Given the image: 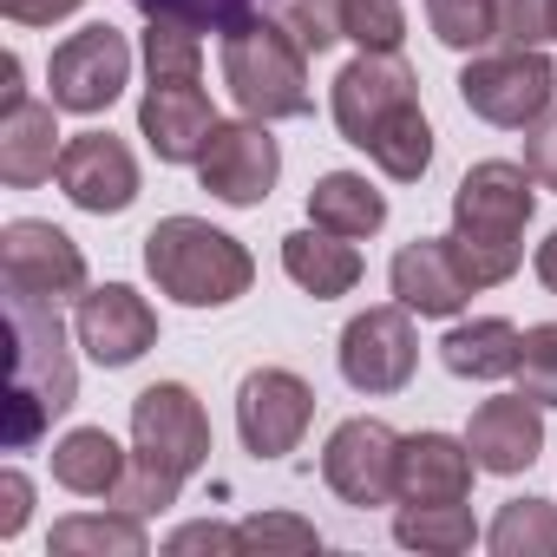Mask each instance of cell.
Returning <instances> with one entry per match:
<instances>
[{"mask_svg":"<svg viewBox=\"0 0 557 557\" xmlns=\"http://www.w3.org/2000/svg\"><path fill=\"white\" fill-rule=\"evenodd\" d=\"M132 453L106 433V426H73L60 446H53V479L79 498H112V485L125 479Z\"/></svg>","mask_w":557,"mask_h":557,"instance_id":"24","label":"cell"},{"mask_svg":"<svg viewBox=\"0 0 557 557\" xmlns=\"http://www.w3.org/2000/svg\"><path fill=\"white\" fill-rule=\"evenodd\" d=\"M145 73L151 79L203 73V27L177 21V14H151V27H145Z\"/></svg>","mask_w":557,"mask_h":557,"instance_id":"30","label":"cell"},{"mask_svg":"<svg viewBox=\"0 0 557 557\" xmlns=\"http://www.w3.org/2000/svg\"><path fill=\"white\" fill-rule=\"evenodd\" d=\"M315 420V387L289 368H256L236 387V433L256 459H289Z\"/></svg>","mask_w":557,"mask_h":557,"instance_id":"12","label":"cell"},{"mask_svg":"<svg viewBox=\"0 0 557 557\" xmlns=\"http://www.w3.org/2000/svg\"><path fill=\"white\" fill-rule=\"evenodd\" d=\"M459 99L472 119L524 132L550 112L557 99V66L544 60V47H498V53H472L459 73Z\"/></svg>","mask_w":557,"mask_h":557,"instance_id":"5","label":"cell"},{"mask_svg":"<svg viewBox=\"0 0 557 557\" xmlns=\"http://www.w3.org/2000/svg\"><path fill=\"white\" fill-rule=\"evenodd\" d=\"M537 177L511 158H485L453 190V256L472 275V289H498L524 262V223L537 210Z\"/></svg>","mask_w":557,"mask_h":557,"instance_id":"1","label":"cell"},{"mask_svg":"<svg viewBox=\"0 0 557 557\" xmlns=\"http://www.w3.org/2000/svg\"><path fill=\"white\" fill-rule=\"evenodd\" d=\"M27 505H34V485H27L21 472H8V479H0V537H21Z\"/></svg>","mask_w":557,"mask_h":557,"instance_id":"39","label":"cell"},{"mask_svg":"<svg viewBox=\"0 0 557 557\" xmlns=\"http://www.w3.org/2000/svg\"><path fill=\"white\" fill-rule=\"evenodd\" d=\"M407 106H420V79H413V66L400 53H361V60H348L335 73L329 112H335V132L355 151H368Z\"/></svg>","mask_w":557,"mask_h":557,"instance_id":"7","label":"cell"},{"mask_svg":"<svg viewBox=\"0 0 557 557\" xmlns=\"http://www.w3.org/2000/svg\"><path fill=\"white\" fill-rule=\"evenodd\" d=\"M485 544L498 557H557V505L550 498H505Z\"/></svg>","mask_w":557,"mask_h":557,"instance_id":"26","label":"cell"},{"mask_svg":"<svg viewBox=\"0 0 557 557\" xmlns=\"http://www.w3.org/2000/svg\"><path fill=\"white\" fill-rule=\"evenodd\" d=\"M524 171L544 190H557V112H544L537 125H524Z\"/></svg>","mask_w":557,"mask_h":557,"instance_id":"36","label":"cell"},{"mask_svg":"<svg viewBox=\"0 0 557 557\" xmlns=\"http://www.w3.org/2000/svg\"><path fill=\"white\" fill-rule=\"evenodd\" d=\"M53 550H60V557H145V524H138L132 511L60 518V524H53Z\"/></svg>","mask_w":557,"mask_h":557,"instance_id":"27","label":"cell"},{"mask_svg":"<svg viewBox=\"0 0 557 557\" xmlns=\"http://www.w3.org/2000/svg\"><path fill=\"white\" fill-rule=\"evenodd\" d=\"M53 99H8V112H0V177H8L14 190H34L60 171V125H53Z\"/></svg>","mask_w":557,"mask_h":557,"instance_id":"20","label":"cell"},{"mask_svg":"<svg viewBox=\"0 0 557 557\" xmlns=\"http://www.w3.org/2000/svg\"><path fill=\"white\" fill-rule=\"evenodd\" d=\"M498 40L505 47L557 40V0H498Z\"/></svg>","mask_w":557,"mask_h":557,"instance_id":"34","label":"cell"},{"mask_svg":"<svg viewBox=\"0 0 557 557\" xmlns=\"http://www.w3.org/2000/svg\"><path fill=\"white\" fill-rule=\"evenodd\" d=\"M262 14L283 27L309 60L348 40V27H342V0H262Z\"/></svg>","mask_w":557,"mask_h":557,"instance_id":"29","label":"cell"},{"mask_svg":"<svg viewBox=\"0 0 557 557\" xmlns=\"http://www.w3.org/2000/svg\"><path fill=\"white\" fill-rule=\"evenodd\" d=\"M73 335H79V348H86L99 368H132V361L158 342V309H151L132 283H106V289H86V296H79Z\"/></svg>","mask_w":557,"mask_h":557,"instance_id":"15","label":"cell"},{"mask_svg":"<svg viewBox=\"0 0 557 557\" xmlns=\"http://www.w3.org/2000/svg\"><path fill=\"white\" fill-rule=\"evenodd\" d=\"M466 446L479 459V472H531L537 453H544V407L524 400V394H498V400H479L472 426H466Z\"/></svg>","mask_w":557,"mask_h":557,"instance_id":"18","label":"cell"},{"mask_svg":"<svg viewBox=\"0 0 557 557\" xmlns=\"http://www.w3.org/2000/svg\"><path fill=\"white\" fill-rule=\"evenodd\" d=\"M0 275L8 296H34V302H66L86 296V256L66 230L40 223V216H14L0 230Z\"/></svg>","mask_w":557,"mask_h":557,"instance_id":"10","label":"cell"},{"mask_svg":"<svg viewBox=\"0 0 557 557\" xmlns=\"http://www.w3.org/2000/svg\"><path fill=\"white\" fill-rule=\"evenodd\" d=\"M518 355H524V335L505 315H472L440 342V361L459 381H505V374H518Z\"/></svg>","mask_w":557,"mask_h":557,"instance_id":"22","label":"cell"},{"mask_svg":"<svg viewBox=\"0 0 557 557\" xmlns=\"http://www.w3.org/2000/svg\"><path fill=\"white\" fill-rule=\"evenodd\" d=\"M164 550L171 557H184V550H243V531L236 524H184V531L164 537Z\"/></svg>","mask_w":557,"mask_h":557,"instance_id":"37","label":"cell"},{"mask_svg":"<svg viewBox=\"0 0 557 557\" xmlns=\"http://www.w3.org/2000/svg\"><path fill=\"white\" fill-rule=\"evenodd\" d=\"M275 177H283V151H275L269 125L262 119H216V132L197 158V184L230 210H256L275 190Z\"/></svg>","mask_w":557,"mask_h":557,"instance_id":"9","label":"cell"},{"mask_svg":"<svg viewBox=\"0 0 557 557\" xmlns=\"http://www.w3.org/2000/svg\"><path fill=\"white\" fill-rule=\"evenodd\" d=\"M132 446L158 472L190 479L197 466H210V413H203V400L184 381H151L132 400Z\"/></svg>","mask_w":557,"mask_h":557,"instance_id":"6","label":"cell"},{"mask_svg":"<svg viewBox=\"0 0 557 557\" xmlns=\"http://www.w3.org/2000/svg\"><path fill=\"white\" fill-rule=\"evenodd\" d=\"M394 466H400V433L387 420H342L322 446V479L342 505H387L394 498Z\"/></svg>","mask_w":557,"mask_h":557,"instance_id":"13","label":"cell"},{"mask_svg":"<svg viewBox=\"0 0 557 557\" xmlns=\"http://www.w3.org/2000/svg\"><path fill=\"white\" fill-rule=\"evenodd\" d=\"M518 394L537 407H557V322L524 329V355H518Z\"/></svg>","mask_w":557,"mask_h":557,"instance_id":"33","label":"cell"},{"mask_svg":"<svg viewBox=\"0 0 557 557\" xmlns=\"http://www.w3.org/2000/svg\"><path fill=\"white\" fill-rule=\"evenodd\" d=\"M53 177H60V190H66L79 210H92V216H119V210H132V197H138V158H132L125 138H112V132H79V138H66Z\"/></svg>","mask_w":557,"mask_h":557,"instance_id":"16","label":"cell"},{"mask_svg":"<svg viewBox=\"0 0 557 557\" xmlns=\"http://www.w3.org/2000/svg\"><path fill=\"white\" fill-rule=\"evenodd\" d=\"M368 158L381 164V177H394V184H420L426 164H433V125H426V112L407 106V112L368 145Z\"/></svg>","mask_w":557,"mask_h":557,"instance_id":"28","label":"cell"},{"mask_svg":"<svg viewBox=\"0 0 557 557\" xmlns=\"http://www.w3.org/2000/svg\"><path fill=\"white\" fill-rule=\"evenodd\" d=\"M426 27L453 53H479L498 40V0H426Z\"/></svg>","mask_w":557,"mask_h":557,"instance_id":"31","label":"cell"},{"mask_svg":"<svg viewBox=\"0 0 557 557\" xmlns=\"http://www.w3.org/2000/svg\"><path fill=\"white\" fill-rule=\"evenodd\" d=\"M394 537H400L407 550H433V557H459V550H472V537H479V524H472V511H466V498H459V505H400V511H394Z\"/></svg>","mask_w":557,"mask_h":557,"instance_id":"25","label":"cell"},{"mask_svg":"<svg viewBox=\"0 0 557 557\" xmlns=\"http://www.w3.org/2000/svg\"><path fill=\"white\" fill-rule=\"evenodd\" d=\"M138 132L158 151V164H197L210 132H216V106L203 92V73H177V79H151L138 99Z\"/></svg>","mask_w":557,"mask_h":557,"instance_id":"14","label":"cell"},{"mask_svg":"<svg viewBox=\"0 0 557 557\" xmlns=\"http://www.w3.org/2000/svg\"><path fill=\"white\" fill-rule=\"evenodd\" d=\"M8 329H14V426L8 440L14 446H34L47 420H60L73 400H79V381H73V361H66V335H60V315L53 302H34V296H8Z\"/></svg>","mask_w":557,"mask_h":557,"instance_id":"4","label":"cell"},{"mask_svg":"<svg viewBox=\"0 0 557 557\" xmlns=\"http://www.w3.org/2000/svg\"><path fill=\"white\" fill-rule=\"evenodd\" d=\"M420 368V335L407 302H381L342 329V381L355 394H400Z\"/></svg>","mask_w":557,"mask_h":557,"instance_id":"11","label":"cell"},{"mask_svg":"<svg viewBox=\"0 0 557 557\" xmlns=\"http://www.w3.org/2000/svg\"><path fill=\"white\" fill-rule=\"evenodd\" d=\"M86 0H0V14H8L14 27H53L66 14H79Z\"/></svg>","mask_w":557,"mask_h":557,"instance_id":"38","label":"cell"},{"mask_svg":"<svg viewBox=\"0 0 557 557\" xmlns=\"http://www.w3.org/2000/svg\"><path fill=\"white\" fill-rule=\"evenodd\" d=\"M177 485L184 479H171V472H158L151 459H138L132 453V466H125V479L112 485V511H132V518H151V511H164V505H177Z\"/></svg>","mask_w":557,"mask_h":557,"instance_id":"32","label":"cell"},{"mask_svg":"<svg viewBox=\"0 0 557 557\" xmlns=\"http://www.w3.org/2000/svg\"><path fill=\"white\" fill-rule=\"evenodd\" d=\"M387 283H394V302H407L413 315H433V322H446V315H459L472 302V275L459 269L453 236H413L394 256Z\"/></svg>","mask_w":557,"mask_h":557,"instance_id":"17","label":"cell"},{"mask_svg":"<svg viewBox=\"0 0 557 557\" xmlns=\"http://www.w3.org/2000/svg\"><path fill=\"white\" fill-rule=\"evenodd\" d=\"M472 446L453 433H407L400 440V466H394V498L400 505H459L472 492Z\"/></svg>","mask_w":557,"mask_h":557,"instance_id":"19","label":"cell"},{"mask_svg":"<svg viewBox=\"0 0 557 557\" xmlns=\"http://www.w3.org/2000/svg\"><path fill=\"white\" fill-rule=\"evenodd\" d=\"M309 223H315V230H335V236H348V243H361V236H374V230L387 223V197H381L361 171H329V177H315V190H309Z\"/></svg>","mask_w":557,"mask_h":557,"instance_id":"23","label":"cell"},{"mask_svg":"<svg viewBox=\"0 0 557 557\" xmlns=\"http://www.w3.org/2000/svg\"><path fill=\"white\" fill-rule=\"evenodd\" d=\"M145 269H151L158 296H171L184 309H230L256 283L249 249L203 216H164L145 236Z\"/></svg>","mask_w":557,"mask_h":557,"instance_id":"2","label":"cell"},{"mask_svg":"<svg viewBox=\"0 0 557 557\" xmlns=\"http://www.w3.org/2000/svg\"><path fill=\"white\" fill-rule=\"evenodd\" d=\"M283 269H289V283L309 289L315 302H335V296H348V289L361 283V249H355L348 236L309 223V230L283 236Z\"/></svg>","mask_w":557,"mask_h":557,"instance_id":"21","label":"cell"},{"mask_svg":"<svg viewBox=\"0 0 557 557\" xmlns=\"http://www.w3.org/2000/svg\"><path fill=\"white\" fill-rule=\"evenodd\" d=\"M223 86L243 119H302L309 112V53L275 27L262 8L223 27Z\"/></svg>","mask_w":557,"mask_h":557,"instance_id":"3","label":"cell"},{"mask_svg":"<svg viewBox=\"0 0 557 557\" xmlns=\"http://www.w3.org/2000/svg\"><path fill=\"white\" fill-rule=\"evenodd\" d=\"M537 283H544V289L557 296V230H550V236L537 243Z\"/></svg>","mask_w":557,"mask_h":557,"instance_id":"40","label":"cell"},{"mask_svg":"<svg viewBox=\"0 0 557 557\" xmlns=\"http://www.w3.org/2000/svg\"><path fill=\"white\" fill-rule=\"evenodd\" d=\"M132 86V47L119 27H79L73 40L53 47V66H47V92L60 112H112L119 92Z\"/></svg>","mask_w":557,"mask_h":557,"instance_id":"8","label":"cell"},{"mask_svg":"<svg viewBox=\"0 0 557 557\" xmlns=\"http://www.w3.org/2000/svg\"><path fill=\"white\" fill-rule=\"evenodd\" d=\"M243 550H322V531L302 518H243Z\"/></svg>","mask_w":557,"mask_h":557,"instance_id":"35","label":"cell"}]
</instances>
